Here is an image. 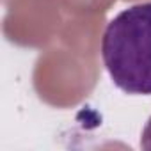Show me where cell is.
Masks as SVG:
<instances>
[{
	"label": "cell",
	"instance_id": "1",
	"mask_svg": "<svg viewBox=\"0 0 151 151\" xmlns=\"http://www.w3.org/2000/svg\"><path fill=\"white\" fill-rule=\"evenodd\" d=\"M101 57L121 91L151 94V2L126 7L109 22Z\"/></svg>",
	"mask_w": 151,
	"mask_h": 151
},
{
	"label": "cell",
	"instance_id": "2",
	"mask_svg": "<svg viewBox=\"0 0 151 151\" xmlns=\"http://www.w3.org/2000/svg\"><path fill=\"white\" fill-rule=\"evenodd\" d=\"M140 147L151 151V117L147 119V123H146V126H144V130H142V135H140Z\"/></svg>",
	"mask_w": 151,
	"mask_h": 151
}]
</instances>
